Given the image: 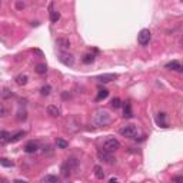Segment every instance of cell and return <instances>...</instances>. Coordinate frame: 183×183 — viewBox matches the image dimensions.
I'll return each mask as SVG.
<instances>
[{"instance_id": "4dcf8cb0", "label": "cell", "mask_w": 183, "mask_h": 183, "mask_svg": "<svg viewBox=\"0 0 183 183\" xmlns=\"http://www.w3.org/2000/svg\"><path fill=\"white\" fill-rule=\"evenodd\" d=\"M2 96H3V97H4V99H7V97H10V96H12V92H10V90H9V89H4V90H3V93H2Z\"/></svg>"}, {"instance_id": "83f0119b", "label": "cell", "mask_w": 183, "mask_h": 183, "mask_svg": "<svg viewBox=\"0 0 183 183\" xmlns=\"http://www.w3.org/2000/svg\"><path fill=\"white\" fill-rule=\"evenodd\" d=\"M112 106L115 109H119L120 107V106H122V100H120V99L119 97H115V99H112Z\"/></svg>"}, {"instance_id": "d590c367", "label": "cell", "mask_w": 183, "mask_h": 183, "mask_svg": "<svg viewBox=\"0 0 183 183\" xmlns=\"http://www.w3.org/2000/svg\"><path fill=\"white\" fill-rule=\"evenodd\" d=\"M0 7H2V2H0Z\"/></svg>"}, {"instance_id": "7c38bea8", "label": "cell", "mask_w": 183, "mask_h": 183, "mask_svg": "<svg viewBox=\"0 0 183 183\" xmlns=\"http://www.w3.org/2000/svg\"><path fill=\"white\" fill-rule=\"evenodd\" d=\"M27 80H29V77H27L26 75H23V73H20V75H17L16 77H14L16 85H19V86H24L27 83Z\"/></svg>"}, {"instance_id": "ac0fdd59", "label": "cell", "mask_w": 183, "mask_h": 183, "mask_svg": "<svg viewBox=\"0 0 183 183\" xmlns=\"http://www.w3.org/2000/svg\"><path fill=\"white\" fill-rule=\"evenodd\" d=\"M109 96V90L107 89H100L97 93V96H96V100L97 102H100V100H103V99H106Z\"/></svg>"}, {"instance_id": "8fae6325", "label": "cell", "mask_w": 183, "mask_h": 183, "mask_svg": "<svg viewBox=\"0 0 183 183\" xmlns=\"http://www.w3.org/2000/svg\"><path fill=\"white\" fill-rule=\"evenodd\" d=\"M46 110H47V115H50L52 117H57V116H60V109H59L57 106H54V105H49Z\"/></svg>"}, {"instance_id": "8992f818", "label": "cell", "mask_w": 183, "mask_h": 183, "mask_svg": "<svg viewBox=\"0 0 183 183\" xmlns=\"http://www.w3.org/2000/svg\"><path fill=\"white\" fill-rule=\"evenodd\" d=\"M59 60H60V63H63L65 66H69V67L75 65V57L70 53H59Z\"/></svg>"}, {"instance_id": "7a4b0ae2", "label": "cell", "mask_w": 183, "mask_h": 183, "mask_svg": "<svg viewBox=\"0 0 183 183\" xmlns=\"http://www.w3.org/2000/svg\"><path fill=\"white\" fill-rule=\"evenodd\" d=\"M117 149H120V143L115 137H109V139H106L103 142V150H106V152L112 153V152H116Z\"/></svg>"}, {"instance_id": "4fadbf2b", "label": "cell", "mask_w": 183, "mask_h": 183, "mask_svg": "<svg viewBox=\"0 0 183 183\" xmlns=\"http://www.w3.org/2000/svg\"><path fill=\"white\" fill-rule=\"evenodd\" d=\"M123 117L125 119H130L133 117V112H132V105L129 102L125 105V109H123Z\"/></svg>"}, {"instance_id": "5b68a950", "label": "cell", "mask_w": 183, "mask_h": 183, "mask_svg": "<svg viewBox=\"0 0 183 183\" xmlns=\"http://www.w3.org/2000/svg\"><path fill=\"white\" fill-rule=\"evenodd\" d=\"M97 157H99V160H102V162H105V163H109V165L115 163V160H116L112 153L106 152V150H103V149H100L97 152Z\"/></svg>"}, {"instance_id": "6da1fadb", "label": "cell", "mask_w": 183, "mask_h": 183, "mask_svg": "<svg viewBox=\"0 0 183 183\" xmlns=\"http://www.w3.org/2000/svg\"><path fill=\"white\" fill-rule=\"evenodd\" d=\"M112 122V119H110V115L105 110H99L95 116V123L97 126H107L109 123Z\"/></svg>"}, {"instance_id": "ffe728a7", "label": "cell", "mask_w": 183, "mask_h": 183, "mask_svg": "<svg viewBox=\"0 0 183 183\" xmlns=\"http://www.w3.org/2000/svg\"><path fill=\"white\" fill-rule=\"evenodd\" d=\"M95 176H96V179L103 180V177H105V172H103V169L100 166H95Z\"/></svg>"}, {"instance_id": "836d02e7", "label": "cell", "mask_w": 183, "mask_h": 183, "mask_svg": "<svg viewBox=\"0 0 183 183\" xmlns=\"http://www.w3.org/2000/svg\"><path fill=\"white\" fill-rule=\"evenodd\" d=\"M109 183H119V179H116V177H112V179L109 180Z\"/></svg>"}, {"instance_id": "2e32d148", "label": "cell", "mask_w": 183, "mask_h": 183, "mask_svg": "<svg viewBox=\"0 0 183 183\" xmlns=\"http://www.w3.org/2000/svg\"><path fill=\"white\" fill-rule=\"evenodd\" d=\"M66 163H67V166L70 167V170L77 169V166H79V162H77L76 157H69V159L66 160Z\"/></svg>"}, {"instance_id": "d4e9b609", "label": "cell", "mask_w": 183, "mask_h": 183, "mask_svg": "<svg viewBox=\"0 0 183 183\" xmlns=\"http://www.w3.org/2000/svg\"><path fill=\"white\" fill-rule=\"evenodd\" d=\"M9 139H10V133L6 132V130H2L0 132V140L6 143V142H9Z\"/></svg>"}, {"instance_id": "f1b7e54d", "label": "cell", "mask_w": 183, "mask_h": 183, "mask_svg": "<svg viewBox=\"0 0 183 183\" xmlns=\"http://www.w3.org/2000/svg\"><path fill=\"white\" fill-rule=\"evenodd\" d=\"M7 115V109L4 107L3 103H0V117H3V116Z\"/></svg>"}, {"instance_id": "30bf717a", "label": "cell", "mask_w": 183, "mask_h": 183, "mask_svg": "<svg viewBox=\"0 0 183 183\" xmlns=\"http://www.w3.org/2000/svg\"><path fill=\"white\" fill-rule=\"evenodd\" d=\"M165 67L169 69V70H175V72H183V66L180 65V62H177V60L169 62V63H167Z\"/></svg>"}, {"instance_id": "3957f363", "label": "cell", "mask_w": 183, "mask_h": 183, "mask_svg": "<svg viewBox=\"0 0 183 183\" xmlns=\"http://www.w3.org/2000/svg\"><path fill=\"white\" fill-rule=\"evenodd\" d=\"M150 37H152V33H150L149 29H142L137 34V42H139L140 46H147L150 42Z\"/></svg>"}, {"instance_id": "277c9868", "label": "cell", "mask_w": 183, "mask_h": 183, "mask_svg": "<svg viewBox=\"0 0 183 183\" xmlns=\"http://www.w3.org/2000/svg\"><path fill=\"white\" fill-rule=\"evenodd\" d=\"M120 135L123 137H127V139H135V136L137 135V127L133 125H127L120 129Z\"/></svg>"}, {"instance_id": "5bb4252c", "label": "cell", "mask_w": 183, "mask_h": 183, "mask_svg": "<svg viewBox=\"0 0 183 183\" xmlns=\"http://www.w3.org/2000/svg\"><path fill=\"white\" fill-rule=\"evenodd\" d=\"M23 136H26V132L20 130V132H17L16 135L10 136V139H9V142H10V143H16V142H19V140H20L22 137H23Z\"/></svg>"}, {"instance_id": "52a82bcc", "label": "cell", "mask_w": 183, "mask_h": 183, "mask_svg": "<svg viewBox=\"0 0 183 183\" xmlns=\"http://www.w3.org/2000/svg\"><path fill=\"white\" fill-rule=\"evenodd\" d=\"M117 79V75L116 73H105V75L97 76V80L100 83H109V82H113Z\"/></svg>"}, {"instance_id": "44dd1931", "label": "cell", "mask_w": 183, "mask_h": 183, "mask_svg": "<svg viewBox=\"0 0 183 183\" xmlns=\"http://www.w3.org/2000/svg\"><path fill=\"white\" fill-rule=\"evenodd\" d=\"M60 172H62V175H63L65 177H67V176H70L72 170H70V167L67 166V163H63V165H62V167H60Z\"/></svg>"}, {"instance_id": "484cf974", "label": "cell", "mask_w": 183, "mask_h": 183, "mask_svg": "<svg viewBox=\"0 0 183 183\" xmlns=\"http://www.w3.org/2000/svg\"><path fill=\"white\" fill-rule=\"evenodd\" d=\"M56 146H57L59 149H66L69 146V142H66V140H63V139H57L56 140Z\"/></svg>"}, {"instance_id": "7402d4cb", "label": "cell", "mask_w": 183, "mask_h": 183, "mask_svg": "<svg viewBox=\"0 0 183 183\" xmlns=\"http://www.w3.org/2000/svg\"><path fill=\"white\" fill-rule=\"evenodd\" d=\"M60 19V13L57 10H52L50 12V22L52 23H57V20Z\"/></svg>"}, {"instance_id": "e575fe53", "label": "cell", "mask_w": 183, "mask_h": 183, "mask_svg": "<svg viewBox=\"0 0 183 183\" xmlns=\"http://www.w3.org/2000/svg\"><path fill=\"white\" fill-rule=\"evenodd\" d=\"M0 183H9V182L6 179H3V177H0Z\"/></svg>"}, {"instance_id": "1f68e13d", "label": "cell", "mask_w": 183, "mask_h": 183, "mask_svg": "<svg viewBox=\"0 0 183 183\" xmlns=\"http://www.w3.org/2000/svg\"><path fill=\"white\" fill-rule=\"evenodd\" d=\"M16 7L19 9V10H22V9H24V3H22V2H17V3H16Z\"/></svg>"}, {"instance_id": "e0dca14e", "label": "cell", "mask_w": 183, "mask_h": 183, "mask_svg": "<svg viewBox=\"0 0 183 183\" xmlns=\"http://www.w3.org/2000/svg\"><path fill=\"white\" fill-rule=\"evenodd\" d=\"M34 70H36V73H39V75H46V72H47V66L44 65V63H39V65H36Z\"/></svg>"}, {"instance_id": "ba28073f", "label": "cell", "mask_w": 183, "mask_h": 183, "mask_svg": "<svg viewBox=\"0 0 183 183\" xmlns=\"http://www.w3.org/2000/svg\"><path fill=\"white\" fill-rule=\"evenodd\" d=\"M156 123L159 127H163V129H166V127H169L167 126V122H166V113H157L156 116Z\"/></svg>"}, {"instance_id": "d6986e66", "label": "cell", "mask_w": 183, "mask_h": 183, "mask_svg": "<svg viewBox=\"0 0 183 183\" xmlns=\"http://www.w3.org/2000/svg\"><path fill=\"white\" fill-rule=\"evenodd\" d=\"M82 62L85 63V65H90V63H93L95 62V54L93 53H87L83 56V59H82Z\"/></svg>"}, {"instance_id": "9c48e42d", "label": "cell", "mask_w": 183, "mask_h": 183, "mask_svg": "<svg viewBox=\"0 0 183 183\" xmlns=\"http://www.w3.org/2000/svg\"><path fill=\"white\" fill-rule=\"evenodd\" d=\"M39 149V145L34 140H30V142H27L24 145V152L26 153H36Z\"/></svg>"}, {"instance_id": "9a60e30c", "label": "cell", "mask_w": 183, "mask_h": 183, "mask_svg": "<svg viewBox=\"0 0 183 183\" xmlns=\"http://www.w3.org/2000/svg\"><path fill=\"white\" fill-rule=\"evenodd\" d=\"M56 44H57L59 47H62V49H69V47H70V42H69L67 39H63V37L57 39Z\"/></svg>"}, {"instance_id": "cb8c5ba5", "label": "cell", "mask_w": 183, "mask_h": 183, "mask_svg": "<svg viewBox=\"0 0 183 183\" xmlns=\"http://www.w3.org/2000/svg\"><path fill=\"white\" fill-rule=\"evenodd\" d=\"M50 92H52V86H50V85H44V86H42L40 93H42L43 96H49V95H50Z\"/></svg>"}, {"instance_id": "603a6c76", "label": "cell", "mask_w": 183, "mask_h": 183, "mask_svg": "<svg viewBox=\"0 0 183 183\" xmlns=\"http://www.w3.org/2000/svg\"><path fill=\"white\" fill-rule=\"evenodd\" d=\"M43 183H59L57 177L53 176V175H47V176L43 177Z\"/></svg>"}, {"instance_id": "d6a6232c", "label": "cell", "mask_w": 183, "mask_h": 183, "mask_svg": "<svg viewBox=\"0 0 183 183\" xmlns=\"http://www.w3.org/2000/svg\"><path fill=\"white\" fill-rule=\"evenodd\" d=\"M62 97H63V99H70V93H66V92H65V93L62 95Z\"/></svg>"}, {"instance_id": "4316f807", "label": "cell", "mask_w": 183, "mask_h": 183, "mask_svg": "<svg viewBox=\"0 0 183 183\" xmlns=\"http://www.w3.org/2000/svg\"><path fill=\"white\" fill-rule=\"evenodd\" d=\"M0 165H2V166H4V167H12V166H13V162H12V160H9V159H0Z\"/></svg>"}, {"instance_id": "f546056e", "label": "cell", "mask_w": 183, "mask_h": 183, "mask_svg": "<svg viewBox=\"0 0 183 183\" xmlns=\"http://www.w3.org/2000/svg\"><path fill=\"white\" fill-rule=\"evenodd\" d=\"M173 183H183V176L182 175H177V176L173 177Z\"/></svg>"}]
</instances>
